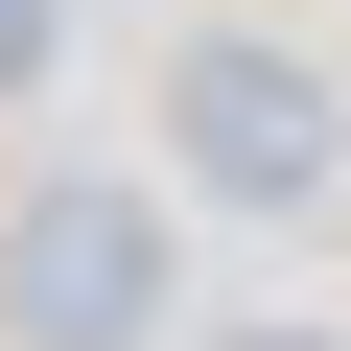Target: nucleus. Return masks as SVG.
I'll use <instances>...</instances> for the list:
<instances>
[{
  "label": "nucleus",
  "mask_w": 351,
  "mask_h": 351,
  "mask_svg": "<svg viewBox=\"0 0 351 351\" xmlns=\"http://www.w3.org/2000/svg\"><path fill=\"white\" fill-rule=\"evenodd\" d=\"M188 328V211L141 164H47L0 211V351H164Z\"/></svg>",
  "instance_id": "nucleus-1"
},
{
  "label": "nucleus",
  "mask_w": 351,
  "mask_h": 351,
  "mask_svg": "<svg viewBox=\"0 0 351 351\" xmlns=\"http://www.w3.org/2000/svg\"><path fill=\"white\" fill-rule=\"evenodd\" d=\"M164 188L188 211H328L351 188V94L304 47H258V24H211L188 71H164Z\"/></svg>",
  "instance_id": "nucleus-2"
},
{
  "label": "nucleus",
  "mask_w": 351,
  "mask_h": 351,
  "mask_svg": "<svg viewBox=\"0 0 351 351\" xmlns=\"http://www.w3.org/2000/svg\"><path fill=\"white\" fill-rule=\"evenodd\" d=\"M47 47H71V0H0V94H47Z\"/></svg>",
  "instance_id": "nucleus-3"
},
{
  "label": "nucleus",
  "mask_w": 351,
  "mask_h": 351,
  "mask_svg": "<svg viewBox=\"0 0 351 351\" xmlns=\"http://www.w3.org/2000/svg\"><path fill=\"white\" fill-rule=\"evenodd\" d=\"M188 351H328V328H281V304H258V328H188Z\"/></svg>",
  "instance_id": "nucleus-4"
}]
</instances>
